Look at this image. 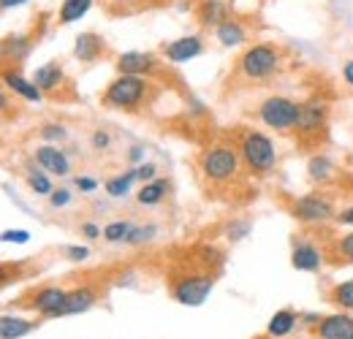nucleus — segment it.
I'll list each match as a JSON object with an SVG mask.
<instances>
[{
	"label": "nucleus",
	"instance_id": "nucleus-1",
	"mask_svg": "<svg viewBox=\"0 0 353 339\" xmlns=\"http://www.w3.org/2000/svg\"><path fill=\"white\" fill-rule=\"evenodd\" d=\"M283 68V49L272 41L250 43L239 60H236V74L248 82H264L272 79Z\"/></svg>",
	"mask_w": 353,
	"mask_h": 339
},
{
	"label": "nucleus",
	"instance_id": "nucleus-2",
	"mask_svg": "<svg viewBox=\"0 0 353 339\" xmlns=\"http://www.w3.org/2000/svg\"><path fill=\"white\" fill-rule=\"evenodd\" d=\"M239 166H242V155L231 144H215L199 155V171L212 185H225V182L236 179Z\"/></svg>",
	"mask_w": 353,
	"mask_h": 339
},
{
	"label": "nucleus",
	"instance_id": "nucleus-3",
	"mask_svg": "<svg viewBox=\"0 0 353 339\" xmlns=\"http://www.w3.org/2000/svg\"><path fill=\"white\" fill-rule=\"evenodd\" d=\"M150 92H152V85L147 82V76L120 74L117 79H112L109 87H106L103 103L112 106V109H123V112H139Z\"/></svg>",
	"mask_w": 353,
	"mask_h": 339
},
{
	"label": "nucleus",
	"instance_id": "nucleus-4",
	"mask_svg": "<svg viewBox=\"0 0 353 339\" xmlns=\"http://www.w3.org/2000/svg\"><path fill=\"white\" fill-rule=\"evenodd\" d=\"M239 155H242V163L248 166V171L264 176L269 171L277 166V150H274V141L261 133V130H245L239 136Z\"/></svg>",
	"mask_w": 353,
	"mask_h": 339
},
{
	"label": "nucleus",
	"instance_id": "nucleus-5",
	"mask_svg": "<svg viewBox=\"0 0 353 339\" xmlns=\"http://www.w3.org/2000/svg\"><path fill=\"white\" fill-rule=\"evenodd\" d=\"M259 120L272 130H294L299 120V103L285 95H269L259 103Z\"/></svg>",
	"mask_w": 353,
	"mask_h": 339
},
{
	"label": "nucleus",
	"instance_id": "nucleus-6",
	"mask_svg": "<svg viewBox=\"0 0 353 339\" xmlns=\"http://www.w3.org/2000/svg\"><path fill=\"white\" fill-rule=\"evenodd\" d=\"M212 288H215L212 274L193 271V274H185V277L176 280L174 288H172V296H174L179 304H185V307H201V304L210 298Z\"/></svg>",
	"mask_w": 353,
	"mask_h": 339
},
{
	"label": "nucleus",
	"instance_id": "nucleus-7",
	"mask_svg": "<svg viewBox=\"0 0 353 339\" xmlns=\"http://www.w3.org/2000/svg\"><path fill=\"white\" fill-rule=\"evenodd\" d=\"M291 212H294V217H296L299 223H312V225H323V223H329V220H337L334 204H332L326 196H321V193L299 196V198L294 201Z\"/></svg>",
	"mask_w": 353,
	"mask_h": 339
},
{
	"label": "nucleus",
	"instance_id": "nucleus-8",
	"mask_svg": "<svg viewBox=\"0 0 353 339\" xmlns=\"http://www.w3.org/2000/svg\"><path fill=\"white\" fill-rule=\"evenodd\" d=\"M329 120V103L323 98H310L305 103H299V120H296V133L299 136H315L326 127Z\"/></svg>",
	"mask_w": 353,
	"mask_h": 339
},
{
	"label": "nucleus",
	"instance_id": "nucleus-9",
	"mask_svg": "<svg viewBox=\"0 0 353 339\" xmlns=\"http://www.w3.org/2000/svg\"><path fill=\"white\" fill-rule=\"evenodd\" d=\"M291 266L296 271H321L323 269V253L310 242L307 236H294Z\"/></svg>",
	"mask_w": 353,
	"mask_h": 339
},
{
	"label": "nucleus",
	"instance_id": "nucleus-10",
	"mask_svg": "<svg viewBox=\"0 0 353 339\" xmlns=\"http://www.w3.org/2000/svg\"><path fill=\"white\" fill-rule=\"evenodd\" d=\"M158 68H161V63H158V57H155L152 52H139V49H133V52H123V54L117 57V71H120V74L150 76V74H155Z\"/></svg>",
	"mask_w": 353,
	"mask_h": 339
},
{
	"label": "nucleus",
	"instance_id": "nucleus-11",
	"mask_svg": "<svg viewBox=\"0 0 353 339\" xmlns=\"http://www.w3.org/2000/svg\"><path fill=\"white\" fill-rule=\"evenodd\" d=\"M65 296H68L65 288H60V285H46V288H39V291L33 294L28 307L36 309V312L44 315V318H57L60 309H63V304H65Z\"/></svg>",
	"mask_w": 353,
	"mask_h": 339
},
{
	"label": "nucleus",
	"instance_id": "nucleus-12",
	"mask_svg": "<svg viewBox=\"0 0 353 339\" xmlns=\"http://www.w3.org/2000/svg\"><path fill=\"white\" fill-rule=\"evenodd\" d=\"M204 52V41L201 36H182V39H174V41L163 43V57L169 63H188L193 57H199Z\"/></svg>",
	"mask_w": 353,
	"mask_h": 339
},
{
	"label": "nucleus",
	"instance_id": "nucleus-13",
	"mask_svg": "<svg viewBox=\"0 0 353 339\" xmlns=\"http://www.w3.org/2000/svg\"><path fill=\"white\" fill-rule=\"evenodd\" d=\"M36 161L46 174H57V176H65L71 171V161L68 155L57 147V144H41L36 147Z\"/></svg>",
	"mask_w": 353,
	"mask_h": 339
},
{
	"label": "nucleus",
	"instance_id": "nucleus-14",
	"mask_svg": "<svg viewBox=\"0 0 353 339\" xmlns=\"http://www.w3.org/2000/svg\"><path fill=\"white\" fill-rule=\"evenodd\" d=\"M318 337L321 339H353V318L345 312L326 315L318 320Z\"/></svg>",
	"mask_w": 353,
	"mask_h": 339
},
{
	"label": "nucleus",
	"instance_id": "nucleus-15",
	"mask_svg": "<svg viewBox=\"0 0 353 339\" xmlns=\"http://www.w3.org/2000/svg\"><path fill=\"white\" fill-rule=\"evenodd\" d=\"M95 301H98V288H92V285H79V288L68 291L65 304H63V309H60V315H57V318H63V315H79V312H88Z\"/></svg>",
	"mask_w": 353,
	"mask_h": 339
},
{
	"label": "nucleus",
	"instance_id": "nucleus-16",
	"mask_svg": "<svg viewBox=\"0 0 353 339\" xmlns=\"http://www.w3.org/2000/svg\"><path fill=\"white\" fill-rule=\"evenodd\" d=\"M103 49H106V43L98 33H79L74 41V57L79 63H95L103 54Z\"/></svg>",
	"mask_w": 353,
	"mask_h": 339
},
{
	"label": "nucleus",
	"instance_id": "nucleus-17",
	"mask_svg": "<svg viewBox=\"0 0 353 339\" xmlns=\"http://www.w3.org/2000/svg\"><path fill=\"white\" fill-rule=\"evenodd\" d=\"M33 82H36V87H39L41 92H54V90H60L63 82H65V71H63L60 63L52 60V63H44L41 68H36Z\"/></svg>",
	"mask_w": 353,
	"mask_h": 339
},
{
	"label": "nucleus",
	"instance_id": "nucleus-18",
	"mask_svg": "<svg viewBox=\"0 0 353 339\" xmlns=\"http://www.w3.org/2000/svg\"><path fill=\"white\" fill-rule=\"evenodd\" d=\"M3 85L8 87L11 92H17L19 98L30 101V103H39V101L44 98V92L36 87V82H28L25 76H19V74H17V71H11V68L3 74Z\"/></svg>",
	"mask_w": 353,
	"mask_h": 339
},
{
	"label": "nucleus",
	"instance_id": "nucleus-19",
	"mask_svg": "<svg viewBox=\"0 0 353 339\" xmlns=\"http://www.w3.org/2000/svg\"><path fill=\"white\" fill-rule=\"evenodd\" d=\"M215 39H218V43L221 46H242V43L248 41V28L239 22V19H225V22H221L218 28H215Z\"/></svg>",
	"mask_w": 353,
	"mask_h": 339
},
{
	"label": "nucleus",
	"instance_id": "nucleus-20",
	"mask_svg": "<svg viewBox=\"0 0 353 339\" xmlns=\"http://www.w3.org/2000/svg\"><path fill=\"white\" fill-rule=\"evenodd\" d=\"M196 17L204 28H218L221 22L228 19V6L225 0H201L196 8Z\"/></svg>",
	"mask_w": 353,
	"mask_h": 339
},
{
	"label": "nucleus",
	"instance_id": "nucleus-21",
	"mask_svg": "<svg viewBox=\"0 0 353 339\" xmlns=\"http://www.w3.org/2000/svg\"><path fill=\"white\" fill-rule=\"evenodd\" d=\"M166 196H169V182L166 179H152V182L141 185V190L136 193V201L141 207H158Z\"/></svg>",
	"mask_w": 353,
	"mask_h": 339
},
{
	"label": "nucleus",
	"instance_id": "nucleus-22",
	"mask_svg": "<svg viewBox=\"0 0 353 339\" xmlns=\"http://www.w3.org/2000/svg\"><path fill=\"white\" fill-rule=\"evenodd\" d=\"M299 323V318H296V312L294 309H280V312H274L272 318H269V326H266V334L274 339L280 337H288L291 331H294V326Z\"/></svg>",
	"mask_w": 353,
	"mask_h": 339
},
{
	"label": "nucleus",
	"instance_id": "nucleus-23",
	"mask_svg": "<svg viewBox=\"0 0 353 339\" xmlns=\"http://www.w3.org/2000/svg\"><path fill=\"white\" fill-rule=\"evenodd\" d=\"M90 8H92V0H63V3H60V11H57V22H60V25L79 22Z\"/></svg>",
	"mask_w": 353,
	"mask_h": 339
},
{
	"label": "nucleus",
	"instance_id": "nucleus-24",
	"mask_svg": "<svg viewBox=\"0 0 353 339\" xmlns=\"http://www.w3.org/2000/svg\"><path fill=\"white\" fill-rule=\"evenodd\" d=\"M33 329H36V323L33 320H25V318L3 315V320H0V334H3V339H19L25 337V334H30Z\"/></svg>",
	"mask_w": 353,
	"mask_h": 339
},
{
	"label": "nucleus",
	"instance_id": "nucleus-25",
	"mask_svg": "<svg viewBox=\"0 0 353 339\" xmlns=\"http://www.w3.org/2000/svg\"><path fill=\"white\" fill-rule=\"evenodd\" d=\"M133 182H136V169L125 171V174H117V176H112V179L106 182V193H109L112 198H123V196H128Z\"/></svg>",
	"mask_w": 353,
	"mask_h": 339
},
{
	"label": "nucleus",
	"instance_id": "nucleus-26",
	"mask_svg": "<svg viewBox=\"0 0 353 339\" xmlns=\"http://www.w3.org/2000/svg\"><path fill=\"white\" fill-rule=\"evenodd\" d=\"M307 174H310V179H315V182H326V179H332V174H334V163H332L326 155H312L307 163Z\"/></svg>",
	"mask_w": 353,
	"mask_h": 339
},
{
	"label": "nucleus",
	"instance_id": "nucleus-27",
	"mask_svg": "<svg viewBox=\"0 0 353 339\" xmlns=\"http://www.w3.org/2000/svg\"><path fill=\"white\" fill-rule=\"evenodd\" d=\"M131 223L128 220H114V223H109L106 228H103V239L109 242V245H117V242H125L128 239V234H131Z\"/></svg>",
	"mask_w": 353,
	"mask_h": 339
},
{
	"label": "nucleus",
	"instance_id": "nucleus-28",
	"mask_svg": "<svg viewBox=\"0 0 353 339\" xmlns=\"http://www.w3.org/2000/svg\"><path fill=\"white\" fill-rule=\"evenodd\" d=\"M332 304H337L340 309L353 312V280H345V282L334 285V291H332Z\"/></svg>",
	"mask_w": 353,
	"mask_h": 339
},
{
	"label": "nucleus",
	"instance_id": "nucleus-29",
	"mask_svg": "<svg viewBox=\"0 0 353 339\" xmlns=\"http://www.w3.org/2000/svg\"><path fill=\"white\" fill-rule=\"evenodd\" d=\"M30 49H33V43H30L28 36H8L6 43H3V52L6 54H14V60H22Z\"/></svg>",
	"mask_w": 353,
	"mask_h": 339
},
{
	"label": "nucleus",
	"instance_id": "nucleus-30",
	"mask_svg": "<svg viewBox=\"0 0 353 339\" xmlns=\"http://www.w3.org/2000/svg\"><path fill=\"white\" fill-rule=\"evenodd\" d=\"M28 185H30V190L36 193V196H52V179L46 176V174H41V171H30L28 174Z\"/></svg>",
	"mask_w": 353,
	"mask_h": 339
},
{
	"label": "nucleus",
	"instance_id": "nucleus-31",
	"mask_svg": "<svg viewBox=\"0 0 353 339\" xmlns=\"http://www.w3.org/2000/svg\"><path fill=\"white\" fill-rule=\"evenodd\" d=\"M334 255L343 258V263H353V231L351 234L337 236V242H334Z\"/></svg>",
	"mask_w": 353,
	"mask_h": 339
},
{
	"label": "nucleus",
	"instance_id": "nucleus-32",
	"mask_svg": "<svg viewBox=\"0 0 353 339\" xmlns=\"http://www.w3.org/2000/svg\"><path fill=\"white\" fill-rule=\"evenodd\" d=\"M155 231H158L155 225H133L125 242H128V245H147V242L155 236Z\"/></svg>",
	"mask_w": 353,
	"mask_h": 339
},
{
	"label": "nucleus",
	"instance_id": "nucleus-33",
	"mask_svg": "<svg viewBox=\"0 0 353 339\" xmlns=\"http://www.w3.org/2000/svg\"><path fill=\"white\" fill-rule=\"evenodd\" d=\"M41 138L49 141V144H57V141L68 138V130H65V125H60V123H49V125L41 127Z\"/></svg>",
	"mask_w": 353,
	"mask_h": 339
},
{
	"label": "nucleus",
	"instance_id": "nucleus-34",
	"mask_svg": "<svg viewBox=\"0 0 353 339\" xmlns=\"http://www.w3.org/2000/svg\"><path fill=\"white\" fill-rule=\"evenodd\" d=\"M250 231H253V223H250V220H234V223L228 225V239H231V242H239V239H245Z\"/></svg>",
	"mask_w": 353,
	"mask_h": 339
},
{
	"label": "nucleus",
	"instance_id": "nucleus-35",
	"mask_svg": "<svg viewBox=\"0 0 353 339\" xmlns=\"http://www.w3.org/2000/svg\"><path fill=\"white\" fill-rule=\"evenodd\" d=\"M74 201V196H71V190H65V187H60V190H52V196H49V204L54 207V209H60V207H68Z\"/></svg>",
	"mask_w": 353,
	"mask_h": 339
},
{
	"label": "nucleus",
	"instance_id": "nucleus-36",
	"mask_svg": "<svg viewBox=\"0 0 353 339\" xmlns=\"http://www.w3.org/2000/svg\"><path fill=\"white\" fill-rule=\"evenodd\" d=\"M109 147H112V136L106 130H95L92 133V150L95 152H106Z\"/></svg>",
	"mask_w": 353,
	"mask_h": 339
},
{
	"label": "nucleus",
	"instance_id": "nucleus-37",
	"mask_svg": "<svg viewBox=\"0 0 353 339\" xmlns=\"http://www.w3.org/2000/svg\"><path fill=\"white\" fill-rule=\"evenodd\" d=\"M136 179H141V182L158 179V166H155V163H139V166H136Z\"/></svg>",
	"mask_w": 353,
	"mask_h": 339
},
{
	"label": "nucleus",
	"instance_id": "nucleus-38",
	"mask_svg": "<svg viewBox=\"0 0 353 339\" xmlns=\"http://www.w3.org/2000/svg\"><path fill=\"white\" fill-rule=\"evenodd\" d=\"M65 258H68L71 263H82V260L90 258V250L82 247V245H71V247H65Z\"/></svg>",
	"mask_w": 353,
	"mask_h": 339
},
{
	"label": "nucleus",
	"instance_id": "nucleus-39",
	"mask_svg": "<svg viewBox=\"0 0 353 339\" xmlns=\"http://www.w3.org/2000/svg\"><path fill=\"white\" fill-rule=\"evenodd\" d=\"M30 239L28 231H3V242H14V245H25Z\"/></svg>",
	"mask_w": 353,
	"mask_h": 339
},
{
	"label": "nucleus",
	"instance_id": "nucleus-40",
	"mask_svg": "<svg viewBox=\"0 0 353 339\" xmlns=\"http://www.w3.org/2000/svg\"><path fill=\"white\" fill-rule=\"evenodd\" d=\"M77 187H79V193H92V190H98V179H92V176H77Z\"/></svg>",
	"mask_w": 353,
	"mask_h": 339
},
{
	"label": "nucleus",
	"instance_id": "nucleus-41",
	"mask_svg": "<svg viewBox=\"0 0 353 339\" xmlns=\"http://www.w3.org/2000/svg\"><path fill=\"white\" fill-rule=\"evenodd\" d=\"M82 234H85L88 239H98V236H101V228H98L95 223H85V225H82Z\"/></svg>",
	"mask_w": 353,
	"mask_h": 339
},
{
	"label": "nucleus",
	"instance_id": "nucleus-42",
	"mask_svg": "<svg viewBox=\"0 0 353 339\" xmlns=\"http://www.w3.org/2000/svg\"><path fill=\"white\" fill-rule=\"evenodd\" d=\"M337 223H340V225H351L353 228V207H348V209H343V212L337 214Z\"/></svg>",
	"mask_w": 353,
	"mask_h": 339
},
{
	"label": "nucleus",
	"instance_id": "nucleus-43",
	"mask_svg": "<svg viewBox=\"0 0 353 339\" xmlns=\"http://www.w3.org/2000/svg\"><path fill=\"white\" fill-rule=\"evenodd\" d=\"M343 79H345V82L353 87V60H348V63L343 65Z\"/></svg>",
	"mask_w": 353,
	"mask_h": 339
},
{
	"label": "nucleus",
	"instance_id": "nucleus-44",
	"mask_svg": "<svg viewBox=\"0 0 353 339\" xmlns=\"http://www.w3.org/2000/svg\"><path fill=\"white\" fill-rule=\"evenodd\" d=\"M128 158H131L133 163H141V161H144V150H141V147H133L131 152H128Z\"/></svg>",
	"mask_w": 353,
	"mask_h": 339
},
{
	"label": "nucleus",
	"instance_id": "nucleus-45",
	"mask_svg": "<svg viewBox=\"0 0 353 339\" xmlns=\"http://www.w3.org/2000/svg\"><path fill=\"white\" fill-rule=\"evenodd\" d=\"M28 0H0V6L3 8H17V6H25Z\"/></svg>",
	"mask_w": 353,
	"mask_h": 339
},
{
	"label": "nucleus",
	"instance_id": "nucleus-46",
	"mask_svg": "<svg viewBox=\"0 0 353 339\" xmlns=\"http://www.w3.org/2000/svg\"><path fill=\"white\" fill-rule=\"evenodd\" d=\"M269 339H274V337H269Z\"/></svg>",
	"mask_w": 353,
	"mask_h": 339
}]
</instances>
